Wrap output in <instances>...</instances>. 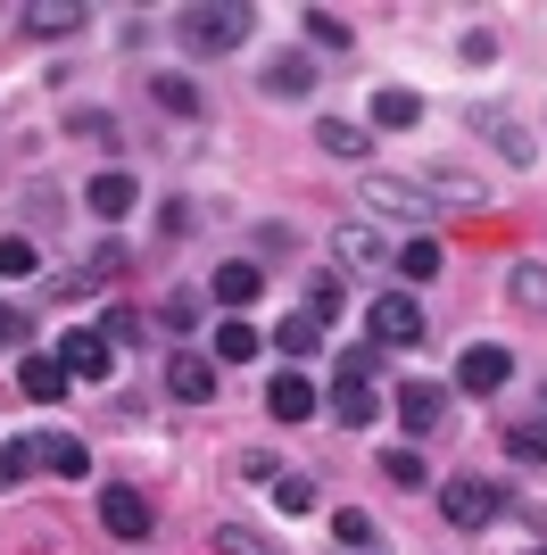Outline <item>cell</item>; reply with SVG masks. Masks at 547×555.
<instances>
[{
	"instance_id": "27",
	"label": "cell",
	"mask_w": 547,
	"mask_h": 555,
	"mask_svg": "<svg viewBox=\"0 0 547 555\" xmlns=\"http://www.w3.org/2000/svg\"><path fill=\"white\" fill-rule=\"evenodd\" d=\"M100 332H109V348H141V340H150V315H141V307H109Z\"/></svg>"
},
{
	"instance_id": "11",
	"label": "cell",
	"mask_w": 547,
	"mask_h": 555,
	"mask_svg": "<svg viewBox=\"0 0 547 555\" xmlns=\"http://www.w3.org/2000/svg\"><path fill=\"white\" fill-rule=\"evenodd\" d=\"M17 25L34 42H67V34H84V0H25Z\"/></svg>"
},
{
	"instance_id": "23",
	"label": "cell",
	"mask_w": 547,
	"mask_h": 555,
	"mask_svg": "<svg viewBox=\"0 0 547 555\" xmlns=\"http://www.w3.org/2000/svg\"><path fill=\"white\" fill-rule=\"evenodd\" d=\"M274 348H282V357H316V348H323V324L298 307V315H282V324H274Z\"/></svg>"
},
{
	"instance_id": "4",
	"label": "cell",
	"mask_w": 547,
	"mask_h": 555,
	"mask_svg": "<svg viewBox=\"0 0 547 555\" xmlns=\"http://www.w3.org/2000/svg\"><path fill=\"white\" fill-rule=\"evenodd\" d=\"M506 382H514V348H506V340H465V357H456V390H465V398H498Z\"/></svg>"
},
{
	"instance_id": "28",
	"label": "cell",
	"mask_w": 547,
	"mask_h": 555,
	"mask_svg": "<svg viewBox=\"0 0 547 555\" xmlns=\"http://www.w3.org/2000/svg\"><path fill=\"white\" fill-rule=\"evenodd\" d=\"M34 464H42V440H34V431H25V440H9V448H0V489H17Z\"/></svg>"
},
{
	"instance_id": "35",
	"label": "cell",
	"mask_w": 547,
	"mask_h": 555,
	"mask_svg": "<svg viewBox=\"0 0 547 555\" xmlns=\"http://www.w3.org/2000/svg\"><path fill=\"white\" fill-rule=\"evenodd\" d=\"M216 555H282V547H274V539H257L250 522H225V531H216Z\"/></svg>"
},
{
	"instance_id": "24",
	"label": "cell",
	"mask_w": 547,
	"mask_h": 555,
	"mask_svg": "<svg viewBox=\"0 0 547 555\" xmlns=\"http://www.w3.org/2000/svg\"><path fill=\"white\" fill-rule=\"evenodd\" d=\"M298 25H307V42H316V50H332V59H348V50H357V34H348V17H332V9H307V17H298Z\"/></svg>"
},
{
	"instance_id": "6",
	"label": "cell",
	"mask_w": 547,
	"mask_h": 555,
	"mask_svg": "<svg viewBox=\"0 0 547 555\" xmlns=\"http://www.w3.org/2000/svg\"><path fill=\"white\" fill-rule=\"evenodd\" d=\"M150 522L158 514H150V498L133 481H100V531L109 539H150Z\"/></svg>"
},
{
	"instance_id": "16",
	"label": "cell",
	"mask_w": 547,
	"mask_h": 555,
	"mask_svg": "<svg viewBox=\"0 0 547 555\" xmlns=\"http://www.w3.org/2000/svg\"><path fill=\"white\" fill-rule=\"evenodd\" d=\"M316 150H323V158H348V166H373V125L323 116V125H316Z\"/></svg>"
},
{
	"instance_id": "19",
	"label": "cell",
	"mask_w": 547,
	"mask_h": 555,
	"mask_svg": "<svg viewBox=\"0 0 547 555\" xmlns=\"http://www.w3.org/2000/svg\"><path fill=\"white\" fill-rule=\"evenodd\" d=\"M323 406H332V415H341L348 431H365V423L382 415V398H373V382H357V373H341V382H332V398H323Z\"/></svg>"
},
{
	"instance_id": "41",
	"label": "cell",
	"mask_w": 547,
	"mask_h": 555,
	"mask_svg": "<svg viewBox=\"0 0 547 555\" xmlns=\"http://www.w3.org/2000/svg\"><path fill=\"white\" fill-rule=\"evenodd\" d=\"M531 555H547V547H531Z\"/></svg>"
},
{
	"instance_id": "40",
	"label": "cell",
	"mask_w": 547,
	"mask_h": 555,
	"mask_svg": "<svg viewBox=\"0 0 547 555\" xmlns=\"http://www.w3.org/2000/svg\"><path fill=\"white\" fill-rule=\"evenodd\" d=\"M291 249V224H257V257H282Z\"/></svg>"
},
{
	"instance_id": "5",
	"label": "cell",
	"mask_w": 547,
	"mask_h": 555,
	"mask_svg": "<svg viewBox=\"0 0 547 555\" xmlns=\"http://www.w3.org/2000/svg\"><path fill=\"white\" fill-rule=\"evenodd\" d=\"M365 332H373V348H390V357H415V348H423V307L415 299H365Z\"/></svg>"
},
{
	"instance_id": "39",
	"label": "cell",
	"mask_w": 547,
	"mask_h": 555,
	"mask_svg": "<svg viewBox=\"0 0 547 555\" xmlns=\"http://www.w3.org/2000/svg\"><path fill=\"white\" fill-rule=\"evenodd\" d=\"M34 340V315H25V307H0V348H25Z\"/></svg>"
},
{
	"instance_id": "14",
	"label": "cell",
	"mask_w": 547,
	"mask_h": 555,
	"mask_svg": "<svg viewBox=\"0 0 547 555\" xmlns=\"http://www.w3.org/2000/svg\"><path fill=\"white\" fill-rule=\"evenodd\" d=\"M390 406H398V423H407V431H440V423H448V390H440V382H398V398H390Z\"/></svg>"
},
{
	"instance_id": "13",
	"label": "cell",
	"mask_w": 547,
	"mask_h": 555,
	"mask_svg": "<svg viewBox=\"0 0 547 555\" xmlns=\"http://www.w3.org/2000/svg\"><path fill=\"white\" fill-rule=\"evenodd\" d=\"M166 398H175V406H207V398H216V365H207V357H191V348H182V357H166Z\"/></svg>"
},
{
	"instance_id": "18",
	"label": "cell",
	"mask_w": 547,
	"mask_h": 555,
	"mask_svg": "<svg viewBox=\"0 0 547 555\" xmlns=\"http://www.w3.org/2000/svg\"><path fill=\"white\" fill-rule=\"evenodd\" d=\"M207 291H216V299L241 315L250 299H266V274H257V257H232V266H216V282H207Z\"/></svg>"
},
{
	"instance_id": "17",
	"label": "cell",
	"mask_w": 547,
	"mask_h": 555,
	"mask_svg": "<svg viewBox=\"0 0 547 555\" xmlns=\"http://www.w3.org/2000/svg\"><path fill=\"white\" fill-rule=\"evenodd\" d=\"M415 125H423V92L382 83V92H373V133H415Z\"/></svg>"
},
{
	"instance_id": "29",
	"label": "cell",
	"mask_w": 547,
	"mask_h": 555,
	"mask_svg": "<svg viewBox=\"0 0 547 555\" xmlns=\"http://www.w3.org/2000/svg\"><path fill=\"white\" fill-rule=\"evenodd\" d=\"M382 481H398V489H423V481H432V464L415 456V448H382Z\"/></svg>"
},
{
	"instance_id": "33",
	"label": "cell",
	"mask_w": 547,
	"mask_h": 555,
	"mask_svg": "<svg viewBox=\"0 0 547 555\" xmlns=\"http://www.w3.org/2000/svg\"><path fill=\"white\" fill-rule=\"evenodd\" d=\"M274 506L282 514H316V481H307V473H274Z\"/></svg>"
},
{
	"instance_id": "22",
	"label": "cell",
	"mask_w": 547,
	"mask_h": 555,
	"mask_svg": "<svg viewBox=\"0 0 547 555\" xmlns=\"http://www.w3.org/2000/svg\"><path fill=\"white\" fill-rule=\"evenodd\" d=\"M150 100H158L166 116H200L207 108V92L191 83V75H150Z\"/></svg>"
},
{
	"instance_id": "37",
	"label": "cell",
	"mask_w": 547,
	"mask_h": 555,
	"mask_svg": "<svg viewBox=\"0 0 547 555\" xmlns=\"http://www.w3.org/2000/svg\"><path fill=\"white\" fill-rule=\"evenodd\" d=\"M341 257H348V266H390V249H382V241H373V232H365V224H348Z\"/></svg>"
},
{
	"instance_id": "8",
	"label": "cell",
	"mask_w": 547,
	"mask_h": 555,
	"mask_svg": "<svg viewBox=\"0 0 547 555\" xmlns=\"http://www.w3.org/2000/svg\"><path fill=\"white\" fill-rule=\"evenodd\" d=\"M84 208L100 216V224H125V216L141 208V183L125 175V166H100V175L84 183Z\"/></svg>"
},
{
	"instance_id": "1",
	"label": "cell",
	"mask_w": 547,
	"mask_h": 555,
	"mask_svg": "<svg viewBox=\"0 0 547 555\" xmlns=\"http://www.w3.org/2000/svg\"><path fill=\"white\" fill-rule=\"evenodd\" d=\"M357 199H365L373 216H398V224H415V232H432V224H440L432 183H415V175H390V166H365V175H357Z\"/></svg>"
},
{
	"instance_id": "2",
	"label": "cell",
	"mask_w": 547,
	"mask_h": 555,
	"mask_svg": "<svg viewBox=\"0 0 547 555\" xmlns=\"http://www.w3.org/2000/svg\"><path fill=\"white\" fill-rule=\"evenodd\" d=\"M250 9H241V0H216V9H182L175 17V34H182V50H191V59H225V50H241L250 42Z\"/></svg>"
},
{
	"instance_id": "12",
	"label": "cell",
	"mask_w": 547,
	"mask_h": 555,
	"mask_svg": "<svg viewBox=\"0 0 547 555\" xmlns=\"http://www.w3.org/2000/svg\"><path fill=\"white\" fill-rule=\"evenodd\" d=\"M316 406H323V398H316V382H307V373L282 365V373L266 382V415H274V423H307Z\"/></svg>"
},
{
	"instance_id": "3",
	"label": "cell",
	"mask_w": 547,
	"mask_h": 555,
	"mask_svg": "<svg viewBox=\"0 0 547 555\" xmlns=\"http://www.w3.org/2000/svg\"><path fill=\"white\" fill-rule=\"evenodd\" d=\"M440 514H448L456 531H489L506 514V489L498 481H473V473H456V481H440Z\"/></svg>"
},
{
	"instance_id": "15",
	"label": "cell",
	"mask_w": 547,
	"mask_h": 555,
	"mask_svg": "<svg viewBox=\"0 0 547 555\" xmlns=\"http://www.w3.org/2000/svg\"><path fill=\"white\" fill-rule=\"evenodd\" d=\"M17 390L34 398V406H59V398L75 390V373L59 365V357H34V348H25V365H17Z\"/></svg>"
},
{
	"instance_id": "20",
	"label": "cell",
	"mask_w": 547,
	"mask_h": 555,
	"mask_svg": "<svg viewBox=\"0 0 547 555\" xmlns=\"http://www.w3.org/2000/svg\"><path fill=\"white\" fill-rule=\"evenodd\" d=\"M34 440H42V464L59 481H91V448L84 440H67V431H34Z\"/></svg>"
},
{
	"instance_id": "38",
	"label": "cell",
	"mask_w": 547,
	"mask_h": 555,
	"mask_svg": "<svg viewBox=\"0 0 547 555\" xmlns=\"http://www.w3.org/2000/svg\"><path fill=\"white\" fill-rule=\"evenodd\" d=\"M456 59H465V67H489V59H498V34H489V25L456 34Z\"/></svg>"
},
{
	"instance_id": "26",
	"label": "cell",
	"mask_w": 547,
	"mask_h": 555,
	"mask_svg": "<svg viewBox=\"0 0 547 555\" xmlns=\"http://www.w3.org/2000/svg\"><path fill=\"white\" fill-rule=\"evenodd\" d=\"M506 299L531 307V315H547V266H531V257H523V266L506 274Z\"/></svg>"
},
{
	"instance_id": "7",
	"label": "cell",
	"mask_w": 547,
	"mask_h": 555,
	"mask_svg": "<svg viewBox=\"0 0 547 555\" xmlns=\"http://www.w3.org/2000/svg\"><path fill=\"white\" fill-rule=\"evenodd\" d=\"M59 365H67L75 382H109V373H116V348H109V332H100V324H75L67 340H59Z\"/></svg>"
},
{
	"instance_id": "10",
	"label": "cell",
	"mask_w": 547,
	"mask_h": 555,
	"mask_svg": "<svg viewBox=\"0 0 547 555\" xmlns=\"http://www.w3.org/2000/svg\"><path fill=\"white\" fill-rule=\"evenodd\" d=\"M473 133L489 141V150H498L506 166H531V158H539V141H531V133H523V125H514L506 108H473Z\"/></svg>"
},
{
	"instance_id": "9",
	"label": "cell",
	"mask_w": 547,
	"mask_h": 555,
	"mask_svg": "<svg viewBox=\"0 0 547 555\" xmlns=\"http://www.w3.org/2000/svg\"><path fill=\"white\" fill-rule=\"evenodd\" d=\"M257 92L266 100H307L316 92V59H307V50H274L266 67H257Z\"/></svg>"
},
{
	"instance_id": "30",
	"label": "cell",
	"mask_w": 547,
	"mask_h": 555,
	"mask_svg": "<svg viewBox=\"0 0 547 555\" xmlns=\"http://www.w3.org/2000/svg\"><path fill=\"white\" fill-rule=\"evenodd\" d=\"M332 539H341V547H382V522L357 514V506H341V514H332Z\"/></svg>"
},
{
	"instance_id": "32",
	"label": "cell",
	"mask_w": 547,
	"mask_h": 555,
	"mask_svg": "<svg viewBox=\"0 0 547 555\" xmlns=\"http://www.w3.org/2000/svg\"><path fill=\"white\" fill-rule=\"evenodd\" d=\"M506 456L514 464H547V423H506Z\"/></svg>"
},
{
	"instance_id": "36",
	"label": "cell",
	"mask_w": 547,
	"mask_h": 555,
	"mask_svg": "<svg viewBox=\"0 0 547 555\" xmlns=\"http://www.w3.org/2000/svg\"><path fill=\"white\" fill-rule=\"evenodd\" d=\"M307 315H316V324L341 315V274H316V282H307Z\"/></svg>"
},
{
	"instance_id": "25",
	"label": "cell",
	"mask_w": 547,
	"mask_h": 555,
	"mask_svg": "<svg viewBox=\"0 0 547 555\" xmlns=\"http://www.w3.org/2000/svg\"><path fill=\"white\" fill-rule=\"evenodd\" d=\"M250 357H257V324L225 315V324H216V365H250Z\"/></svg>"
},
{
	"instance_id": "31",
	"label": "cell",
	"mask_w": 547,
	"mask_h": 555,
	"mask_svg": "<svg viewBox=\"0 0 547 555\" xmlns=\"http://www.w3.org/2000/svg\"><path fill=\"white\" fill-rule=\"evenodd\" d=\"M150 324H158V332H191V324H200V291H166Z\"/></svg>"
},
{
	"instance_id": "34",
	"label": "cell",
	"mask_w": 547,
	"mask_h": 555,
	"mask_svg": "<svg viewBox=\"0 0 547 555\" xmlns=\"http://www.w3.org/2000/svg\"><path fill=\"white\" fill-rule=\"evenodd\" d=\"M34 266H42V249H34L25 232H9V241H0V282H25Z\"/></svg>"
},
{
	"instance_id": "21",
	"label": "cell",
	"mask_w": 547,
	"mask_h": 555,
	"mask_svg": "<svg viewBox=\"0 0 547 555\" xmlns=\"http://www.w3.org/2000/svg\"><path fill=\"white\" fill-rule=\"evenodd\" d=\"M390 274H407V282H432V274H440V241H432V232H407V241L390 249Z\"/></svg>"
}]
</instances>
